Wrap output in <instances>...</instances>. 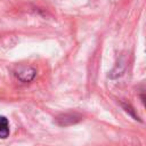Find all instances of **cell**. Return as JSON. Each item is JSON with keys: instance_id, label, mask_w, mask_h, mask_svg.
<instances>
[{"instance_id": "6da1fadb", "label": "cell", "mask_w": 146, "mask_h": 146, "mask_svg": "<svg viewBox=\"0 0 146 146\" xmlns=\"http://www.w3.org/2000/svg\"><path fill=\"white\" fill-rule=\"evenodd\" d=\"M35 74H36V71L34 68L30 67V66L19 67L16 71V73H15V75L17 76V79L21 80L22 82H30V81H32L34 79Z\"/></svg>"}, {"instance_id": "7a4b0ae2", "label": "cell", "mask_w": 146, "mask_h": 146, "mask_svg": "<svg viewBox=\"0 0 146 146\" xmlns=\"http://www.w3.org/2000/svg\"><path fill=\"white\" fill-rule=\"evenodd\" d=\"M81 120V116L78 114H64L62 116L57 117V122L59 125H70V124H74L76 122H79Z\"/></svg>"}, {"instance_id": "3957f363", "label": "cell", "mask_w": 146, "mask_h": 146, "mask_svg": "<svg viewBox=\"0 0 146 146\" xmlns=\"http://www.w3.org/2000/svg\"><path fill=\"white\" fill-rule=\"evenodd\" d=\"M9 136V121L6 116L0 115V139H6Z\"/></svg>"}]
</instances>
